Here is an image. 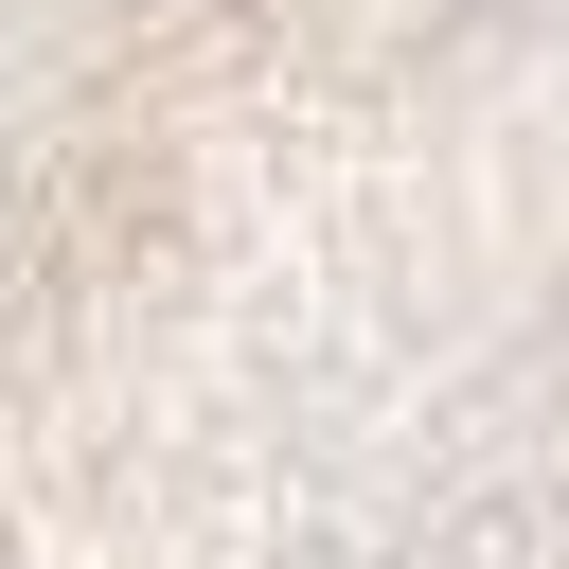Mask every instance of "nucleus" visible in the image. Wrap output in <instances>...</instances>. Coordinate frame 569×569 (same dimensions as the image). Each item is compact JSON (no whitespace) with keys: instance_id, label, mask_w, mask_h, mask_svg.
I'll return each instance as SVG.
<instances>
[{"instance_id":"nucleus-1","label":"nucleus","mask_w":569,"mask_h":569,"mask_svg":"<svg viewBox=\"0 0 569 569\" xmlns=\"http://www.w3.org/2000/svg\"><path fill=\"white\" fill-rule=\"evenodd\" d=\"M0 320L142 391L569 409V0H0Z\"/></svg>"}]
</instances>
